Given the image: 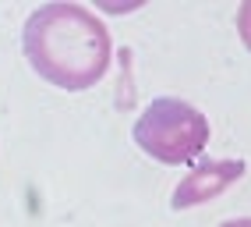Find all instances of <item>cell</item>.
<instances>
[{"label": "cell", "mask_w": 251, "mask_h": 227, "mask_svg": "<svg viewBox=\"0 0 251 227\" xmlns=\"http://www.w3.org/2000/svg\"><path fill=\"white\" fill-rule=\"evenodd\" d=\"M237 32H241V43L251 50V0H244L237 11Z\"/></svg>", "instance_id": "cell-4"}, {"label": "cell", "mask_w": 251, "mask_h": 227, "mask_svg": "<svg viewBox=\"0 0 251 227\" xmlns=\"http://www.w3.org/2000/svg\"><path fill=\"white\" fill-rule=\"evenodd\" d=\"M220 227H251V217H241V220H226V224H220Z\"/></svg>", "instance_id": "cell-5"}, {"label": "cell", "mask_w": 251, "mask_h": 227, "mask_svg": "<svg viewBox=\"0 0 251 227\" xmlns=\"http://www.w3.org/2000/svg\"><path fill=\"white\" fill-rule=\"evenodd\" d=\"M135 142L142 153H149L166 167L191 164L209 142V121L198 107L177 100V96H159L138 114Z\"/></svg>", "instance_id": "cell-2"}, {"label": "cell", "mask_w": 251, "mask_h": 227, "mask_svg": "<svg viewBox=\"0 0 251 227\" xmlns=\"http://www.w3.org/2000/svg\"><path fill=\"white\" fill-rule=\"evenodd\" d=\"M241 174H244V160H202V164H195V170L174 188L170 206L174 209L202 206V202L216 199L220 192H226Z\"/></svg>", "instance_id": "cell-3"}, {"label": "cell", "mask_w": 251, "mask_h": 227, "mask_svg": "<svg viewBox=\"0 0 251 227\" xmlns=\"http://www.w3.org/2000/svg\"><path fill=\"white\" fill-rule=\"evenodd\" d=\"M22 50L39 78L64 92L92 89L110 71V28L81 4H43L25 18Z\"/></svg>", "instance_id": "cell-1"}]
</instances>
